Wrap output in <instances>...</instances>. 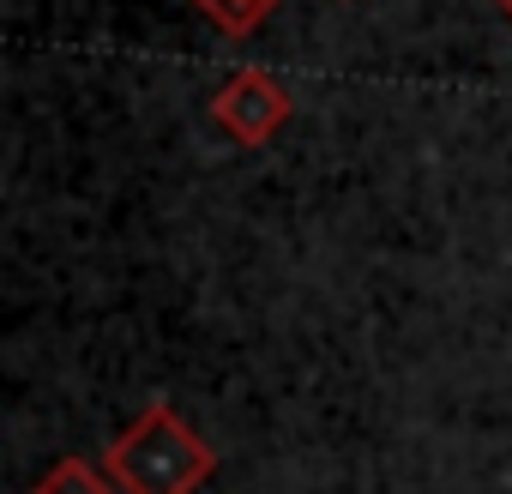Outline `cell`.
I'll return each instance as SVG.
<instances>
[{"instance_id":"obj_1","label":"cell","mask_w":512,"mask_h":494,"mask_svg":"<svg viewBox=\"0 0 512 494\" xmlns=\"http://www.w3.org/2000/svg\"><path fill=\"white\" fill-rule=\"evenodd\" d=\"M121 494H199L217 476V446L181 422L169 398H151L103 452Z\"/></svg>"},{"instance_id":"obj_2","label":"cell","mask_w":512,"mask_h":494,"mask_svg":"<svg viewBox=\"0 0 512 494\" xmlns=\"http://www.w3.org/2000/svg\"><path fill=\"white\" fill-rule=\"evenodd\" d=\"M290 115H296V103H290V91H284L266 67H241V73H229V79L211 91V121H217L241 151L272 145V139L290 127Z\"/></svg>"},{"instance_id":"obj_3","label":"cell","mask_w":512,"mask_h":494,"mask_svg":"<svg viewBox=\"0 0 512 494\" xmlns=\"http://www.w3.org/2000/svg\"><path fill=\"white\" fill-rule=\"evenodd\" d=\"M31 494H115V476L103 464H91L85 452H67L49 464V476H37Z\"/></svg>"},{"instance_id":"obj_4","label":"cell","mask_w":512,"mask_h":494,"mask_svg":"<svg viewBox=\"0 0 512 494\" xmlns=\"http://www.w3.org/2000/svg\"><path fill=\"white\" fill-rule=\"evenodd\" d=\"M193 7H199L223 37H253V31L278 13V0H193Z\"/></svg>"},{"instance_id":"obj_5","label":"cell","mask_w":512,"mask_h":494,"mask_svg":"<svg viewBox=\"0 0 512 494\" xmlns=\"http://www.w3.org/2000/svg\"><path fill=\"white\" fill-rule=\"evenodd\" d=\"M494 7H500V13H506V19H512V0H494Z\"/></svg>"}]
</instances>
